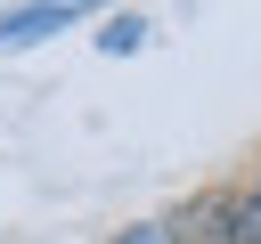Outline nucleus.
I'll return each instance as SVG.
<instances>
[{
    "label": "nucleus",
    "mask_w": 261,
    "mask_h": 244,
    "mask_svg": "<svg viewBox=\"0 0 261 244\" xmlns=\"http://www.w3.org/2000/svg\"><path fill=\"white\" fill-rule=\"evenodd\" d=\"M114 244H179V236H171V220H139V228H122Z\"/></svg>",
    "instance_id": "nucleus-4"
},
{
    "label": "nucleus",
    "mask_w": 261,
    "mask_h": 244,
    "mask_svg": "<svg viewBox=\"0 0 261 244\" xmlns=\"http://www.w3.org/2000/svg\"><path fill=\"white\" fill-rule=\"evenodd\" d=\"M253 195H261V179H253Z\"/></svg>",
    "instance_id": "nucleus-5"
},
{
    "label": "nucleus",
    "mask_w": 261,
    "mask_h": 244,
    "mask_svg": "<svg viewBox=\"0 0 261 244\" xmlns=\"http://www.w3.org/2000/svg\"><path fill=\"white\" fill-rule=\"evenodd\" d=\"M139 33H147V24H139V16H114V24H106V33H98V49H139Z\"/></svg>",
    "instance_id": "nucleus-3"
},
{
    "label": "nucleus",
    "mask_w": 261,
    "mask_h": 244,
    "mask_svg": "<svg viewBox=\"0 0 261 244\" xmlns=\"http://www.w3.org/2000/svg\"><path fill=\"white\" fill-rule=\"evenodd\" d=\"M65 24H73V8H0V49L41 41V33H65Z\"/></svg>",
    "instance_id": "nucleus-2"
},
{
    "label": "nucleus",
    "mask_w": 261,
    "mask_h": 244,
    "mask_svg": "<svg viewBox=\"0 0 261 244\" xmlns=\"http://www.w3.org/2000/svg\"><path fill=\"white\" fill-rule=\"evenodd\" d=\"M228 211H237V187H204V195L171 220V236H179V244H228Z\"/></svg>",
    "instance_id": "nucleus-1"
}]
</instances>
